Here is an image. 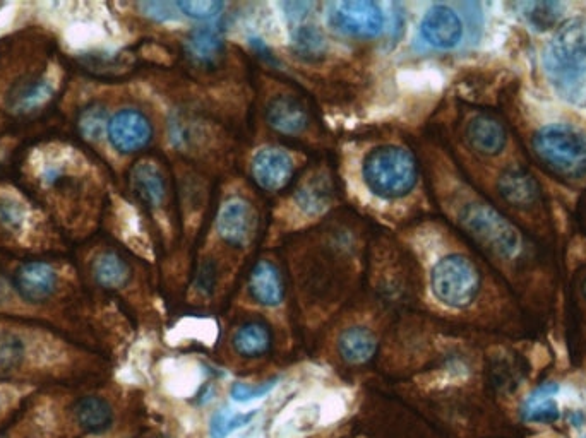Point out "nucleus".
I'll return each instance as SVG.
<instances>
[{
	"label": "nucleus",
	"instance_id": "18",
	"mask_svg": "<svg viewBox=\"0 0 586 438\" xmlns=\"http://www.w3.org/2000/svg\"><path fill=\"white\" fill-rule=\"evenodd\" d=\"M72 415L79 427L86 432H105L114 420V411L103 397L88 396L79 399L72 408Z\"/></svg>",
	"mask_w": 586,
	"mask_h": 438
},
{
	"label": "nucleus",
	"instance_id": "13",
	"mask_svg": "<svg viewBox=\"0 0 586 438\" xmlns=\"http://www.w3.org/2000/svg\"><path fill=\"white\" fill-rule=\"evenodd\" d=\"M266 120L271 129L285 136H297L309 125V115L304 105L293 96H278L266 110Z\"/></svg>",
	"mask_w": 586,
	"mask_h": 438
},
{
	"label": "nucleus",
	"instance_id": "19",
	"mask_svg": "<svg viewBox=\"0 0 586 438\" xmlns=\"http://www.w3.org/2000/svg\"><path fill=\"white\" fill-rule=\"evenodd\" d=\"M340 355L350 365L371 362L377 351V341L369 329L352 327L343 332L340 338Z\"/></svg>",
	"mask_w": 586,
	"mask_h": 438
},
{
	"label": "nucleus",
	"instance_id": "7",
	"mask_svg": "<svg viewBox=\"0 0 586 438\" xmlns=\"http://www.w3.org/2000/svg\"><path fill=\"white\" fill-rule=\"evenodd\" d=\"M108 139L119 153H138L153 139V127L144 113L126 108L108 122Z\"/></svg>",
	"mask_w": 586,
	"mask_h": 438
},
{
	"label": "nucleus",
	"instance_id": "15",
	"mask_svg": "<svg viewBox=\"0 0 586 438\" xmlns=\"http://www.w3.org/2000/svg\"><path fill=\"white\" fill-rule=\"evenodd\" d=\"M249 290L256 302L264 307H276L283 302L285 286L280 271L270 261H261L252 269Z\"/></svg>",
	"mask_w": 586,
	"mask_h": 438
},
{
	"label": "nucleus",
	"instance_id": "28",
	"mask_svg": "<svg viewBox=\"0 0 586 438\" xmlns=\"http://www.w3.org/2000/svg\"><path fill=\"white\" fill-rule=\"evenodd\" d=\"M329 185L324 180H312L309 184H305L297 194V202L300 208L304 209L305 213L314 214L323 211L329 201Z\"/></svg>",
	"mask_w": 586,
	"mask_h": 438
},
{
	"label": "nucleus",
	"instance_id": "6",
	"mask_svg": "<svg viewBox=\"0 0 586 438\" xmlns=\"http://www.w3.org/2000/svg\"><path fill=\"white\" fill-rule=\"evenodd\" d=\"M328 24L341 35L374 38L383 33L381 7L371 0H341L328 6Z\"/></svg>",
	"mask_w": 586,
	"mask_h": 438
},
{
	"label": "nucleus",
	"instance_id": "22",
	"mask_svg": "<svg viewBox=\"0 0 586 438\" xmlns=\"http://www.w3.org/2000/svg\"><path fill=\"white\" fill-rule=\"evenodd\" d=\"M232 343L239 355L256 358V356L266 355L271 350L273 338L268 326H264L261 322H249L235 332Z\"/></svg>",
	"mask_w": 586,
	"mask_h": 438
},
{
	"label": "nucleus",
	"instance_id": "24",
	"mask_svg": "<svg viewBox=\"0 0 586 438\" xmlns=\"http://www.w3.org/2000/svg\"><path fill=\"white\" fill-rule=\"evenodd\" d=\"M292 50L299 59L307 60V62L323 59L326 54V38L323 31L314 24L300 26L293 31Z\"/></svg>",
	"mask_w": 586,
	"mask_h": 438
},
{
	"label": "nucleus",
	"instance_id": "5",
	"mask_svg": "<svg viewBox=\"0 0 586 438\" xmlns=\"http://www.w3.org/2000/svg\"><path fill=\"white\" fill-rule=\"evenodd\" d=\"M461 225L484 249L504 259L520 252V231L487 204H468L460 216Z\"/></svg>",
	"mask_w": 586,
	"mask_h": 438
},
{
	"label": "nucleus",
	"instance_id": "16",
	"mask_svg": "<svg viewBox=\"0 0 586 438\" xmlns=\"http://www.w3.org/2000/svg\"><path fill=\"white\" fill-rule=\"evenodd\" d=\"M557 392H559V385L554 382L539 385L523 403L521 408L523 420L528 423H542V425L556 423L561 418V409L554 399Z\"/></svg>",
	"mask_w": 586,
	"mask_h": 438
},
{
	"label": "nucleus",
	"instance_id": "2",
	"mask_svg": "<svg viewBox=\"0 0 586 438\" xmlns=\"http://www.w3.org/2000/svg\"><path fill=\"white\" fill-rule=\"evenodd\" d=\"M364 180L377 197L400 199L417 185V161L407 149L396 146L374 149L364 161Z\"/></svg>",
	"mask_w": 586,
	"mask_h": 438
},
{
	"label": "nucleus",
	"instance_id": "14",
	"mask_svg": "<svg viewBox=\"0 0 586 438\" xmlns=\"http://www.w3.org/2000/svg\"><path fill=\"white\" fill-rule=\"evenodd\" d=\"M467 139L477 153L497 156L506 148V131L499 120L489 115H477L467 125Z\"/></svg>",
	"mask_w": 586,
	"mask_h": 438
},
{
	"label": "nucleus",
	"instance_id": "3",
	"mask_svg": "<svg viewBox=\"0 0 586 438\" xmlns=\"http://www.w3.org/2000/svg\"><path fill=\"white\" fill-rule=\"evenodd\" d=\"M532 144L539 160L559 177H586V137L580 131L564 124L545 125Z\"/></svg>",
	"mask_w": 586,
	"mask_h": 438
},
{
	"label": "nucleus",
	"instance_id": "23",
	"mask_svg": "<svg viewBox=\"0 0 586 438\" xmlns=\"http://www.w3.org/2000/svg\"><path fill=\"white\" fill-rule=\"evenodd\" d=\"M28 341L14 329H0V373L16 372L26 363Z\"/></svg>",
	"mask_w": 586,
	"mask_h": 438
},
{
	"label": "nucleus",
	"instance_id": "33",
	"mask_svg": "<svg viewBox=\"0 0 586 438\" xmlns=\"http://www.w3.org/2000/svg\"><path fill=\"white\" fill-rule=\"evenodd\" d=\"M139 7L150 18L158 19V21H168V19L175 18L174 12L177 9V4L170 6V4H162V2H146V4H141Z\"/></svg>",
	"mask_w": 586,
	"mask_h": 438
},
{
	"label": "nucleus",
	"instance_id": "9",
	"mask_svg": "<svg viewBox=\"0 0 586 438\" xmlns=\"http://www.w3.org/2000/svg\"><path fill=\"white\" fill-rule=\"evenodd\" d=\"M216 228L225 242L235 247H244L256 233L258 214L252 208L251 202L234 197L220 209Z\"/></svg>",
	"mask_w": 586,
	"mask_h": 438
},
{
	"label": "nucleus",
	"instance_id": "11",
	"mask_svg": "<svg viewBox=\"0 0 586 438\" xmlns=\"http://www.w3.org/2000/svg\"><path fill=\"white\" fill-rule=\"evenodd\" d=\"M57 273L47 262H28L16 273V290L26 302L40 303L54 295L57 288Z\"/></svg>",
	"mask_w": 586,
	"mask_h": 438
},
{
	"label": "nucleus",
	"instance_id": "36",
	"mask_svg": "<svg viewBox=\"0 0 586 438\" xmlns=\"http://www.w3.org/2000/svg\"><path fill=\"white\" fill-rule=\"evenodd\" d=\"M583 438H586V437H583Z\"/></svg>",
	"mask_w": 586,
	"mask_h": 438
},
{
	"label": "nucleus",
	"instance_id": "31",
	"mask_svg": "<svg viewBox=\"0 0 586 438\" xmlns=\"http://www.w3.org/2000/svg\"><path fill=\"white\" fill-rule=\"evenodd\" d=\"M177 9L187 18L206 21L216 18L222 12L223 4L218 0H182L177 2Z\"/></svg>",
	"mask_w": 586,
	"mask_h": 438
},
{
	"label": "nucleus",
	"instance_id": "8",
	"mask_svg": "<svg viewBox=\"0 0 586 438\" xmlns=\"http://www.w3.org/2000/svg\"><path fill=\"white\" fill-rule=\"evenodd\" d=\"M463 21L453 7L436 4L425 12L420 23V36L436 50H453L463 40Z\"/></svg>",
	"mask_w": 586,
	"mask_h": 438
},
{
	"label": "nucleus",
	"instance_id": "25",
	"mask_svg": "<svg viewBox=\"0 0 586 438\" xmlns=\"http://www.w3.org/2000/svg\"><path fill=\"white\" fill-rule=\"evenodd\" d=\"M52 96V86L47 81H31V83L19 84L18 88L12 91L11 107L14 112H33L38 107L47 103Z\"/></svg>",
	"mask_w": 586,
	"mask_h": 438
},
{
	"label": "nucleus",
	"instance_id": "32",
	"mask_svg": "<svg viewBox=\"0 0 586 438\" xmlns=\"http://www.w3.org/2000/svg\"><path fill=\"white\" fill-rule=\"evenodd\" d=\"M276 382H278V379L268 380V382H263V384L258 385L237 382L232 387V397H234L235 401H239V403H249V401H254V399H259V397L268 396L275 389Z\"/></svg>",
	"mask_w": 586,
	"mask_h": 438
},
{
	"label": "nucleus",
	"instance_id": "21",
	"mask_svg": "<svg viewBox=\"0 0 586 438\" xmlns=\"http://www.w3.org/2000/svg\"><path fill=\"white\" fill-rule=\"evenodd\" d=\"M93 278L103 288L117 290L127 285V281L131 278V269L120 255L115 252H105L98 255L96 261L93 262Z\"/></svg>",
	"mask_w": 586,
	"mask_h": 438
},
{
	"label": "nucleus",
	"instance_id": "10",
	"mask_svg": "<svg viewBox=\"0 0 586 438\" xmlns=\"http://www.w3.org/2000/svg\"><path fill=\"white\" fill-rule=\"evenodd\" d=\"M252 177L264 190L276 192L290 184L293 177V160L282 149H261L252 160Z\"/></svg>",
	"mask_w": 586,
	"mask_h": 438
},
{
	"label": "nucleus",
	"instance_id": "17",
	"mask_svg": "<svg viewBox=\"0 0 586 438\" xmlns=\"http://www.w3.org/2000/svg\"><path fill=\"white\" fill-rule=\"evenodd\" d=\"M131 187L139 201L156 208L167 196V184L163 173L153 163H139L131 172Z\"/></svg>",
	"mask_w": 586,
	"mask_h": 438
},
{
	"label": "nucleus",
	"instance_id": "27",
	"mask_svg": "<svg viewBox=\"0 0 586 438\" xmlns=\"http://www.w3.org/2000/svg\"><path fill=\"white\" fill-rule=\"evenodd\" d=\"M256 411H249V413H234L230 409H222L215 413L211 418L210 435L211 438H227L232 435L235 430L246 427L254 418H256Z\"/></svg>",
	"mask_w": 586,
	"mask_h": 438
},
{
	"label": "nucleus",
	"instance_id": "4",
	"mask_svg": "<svg viewBox=\"0 0 586 438\" xmlns=\"http://www.w3.org/2000/svg\"><path fill=\"white\" fill-rule=\"evenodd\" d=\"M480 271L463 255H448L437 262L431 274L432 293L453 308L472 305L480 291Z\"/></svg>",
	"mask_w": 586,
	"mask_h": 438
},
{
	"label": "nucleus",
	"instance_id": "1",
	"mask_svg": "<svg viewBox=\"0 0 586 438\" xmlns=\"http://www.w3.org/2000/svg\"><path fill=\"white\" fill-rule=\"evenodd\" d=\"M545 72L564 91L575 89L586 74V19H566L545 50Z\"/></svg>",
	"mask_w": 586,
	"mask_h": 438
},
{
	"label": "nucleus",
	"instance_id": "20",
	"mask_svg": "<svg viewBox=\"0 0 586 438\" xmlns=\"http://www.w3.org/2000/svg\"><path fill=\"white\" fill-rule=\"evenodd\" d=\"M186 54L189 59L194 60L199 66H211L223 52V40L218 31L211 26L196 28L191 35L187 36Z\"/></svg>",
	"mask_w": 586,
	"mask_h": 438
},
{
	"label": "nucleus",
	"instance_id": "30",
	"mask_svg": "<svg viewBox=\"0 0 586 438\" xmlns=\"http://www.w3.org/2000/svg\"><path fill=\"white\" fill-rule=\"evenodd\" d=\"M26 223V209L12 197H0V228L9 233H18Z\"/></svg>",
	"mask_w": 586,
	"mask_h": 438
},
{
	"label": "nucleus",
	"instance_id": "12",
	"mask_svg": "<svg viewBox=\"0 0 586 438\" xmlns=\"http://www.w3.org/2000/svg\"><path fill=\"white\" fill-rule=\"evenodd\" d=\"M497 190L504 201L515 208H530L539 201L540 189L535 178L520 166H511L501 173Z\"/></svg>",
	"mask_w": 586,
	"mask_h": 438
},
{
	"label": "nucleus",
	"instance_id": "35",
	"mask_svg": "<svg viewBox=\"0 0 586 438\" xmlns=\"http://www.w3.org/2000/svg\"><path fill=\"white\" fill-rule=\"evenodd\" d=\"M583 293H585V298H586V279H585V283H583Z\"/></svg>",
	"mask_w": 586,
	"mask_h": 438
},
{
	"label": "nucleus",
	"instance_id": "29",
	"mask_svg": "<svg viewBox=\"0 0 586 438\" xmlns=\"http://www.w3.org/2000/svg\"><path fill=\"white\" fill-rule=\"evenodd\" d=\"M108 129L107 112L100 105H91L84 108L79 117V131L86 139L96 141L102 137L103 131Z\"/></svg>",
	"mask_w": 586,
	"mask_h": 438
},
{
	"label": "nucleus",
	"instance_id": "26",
	"mask_svg": "<svg viewBox=\"0 0 586 438\" xmlns=\"http://www.w3.org/2000/svg\"><path fill=\"white\" fill-rule=\"evenodd\" d=\"M521 11H523V18L527 19L533 30L547 31L556 26L561 18L563 6L557 2H530V4H523Z\"/></svg>",
	"mask_w": 586,
	"mask_h": 438
},
{
	"label": "nucleus",
	"instance_id": "34",
	"mask_svg": "<svg viewBox=\"0 0 586 438\" xmlns=\"http://www.w3.org/2000/svg\"><path fill=\"white\" fill-rule=\"evenodd\" d=\"M288 11V16H292L293 19H302L309 14L311 11L312 4H285Z\"/></svg>",
	"mask_w": 586,
	"mask_h": 438
}]
</instances>
